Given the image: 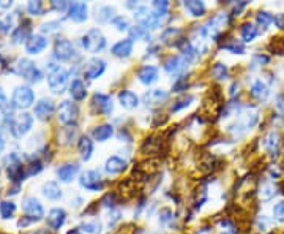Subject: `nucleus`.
Here are the masks:
<instances>
[{"mask_svg":"<svg viewBox=\"0 0 284 234\" xmlns=\"http://www.w3.org/2000/svg\"><path fill=\"white\" fill-rule=\"evenodd\" d=\"M262 144H264V147L270 150V152H273L276 147H278V144H280V135H278L276 131H270L265 135V138L262 139Z\"/></svg>","mask_w":284,"mask_h":234,"instance_id":"nucleus-34","label":"nucleus"},{"mask_svg":"<svg viewBox=\"0 0 284 234\" xmlns=\"http://www.w3.org/2000/svg\"><path fill=\"white\" fill-rule=\"evenodd\" d=\"M167 98H169V93L164 89H151V90H147L144 93L142 101L147 108H156L163 105Z\"/></svg>","mask_w":284,"mask_h":234,"instance_id":"nucleus-11","label":"nucleus"},{"mask_svg":"<svg viewBox=\"0 0 284 234\" xmlns=\"http://www.w3.org/2000/svg\"><path fill=\"white\" fill-rule=\"evenodd\" d=\"M158 76H160V72L155 65H144L139 68L137 72V79L142 82L144 86H151L158 81Z\"/></svg>","mask_w":284,"mask_h":234,"instance_id":"nucleus-16","label":"nucleus"},{"mask_svg":"<svg viewBox=\"0 0 284 234\" xmlns=\"http://www.w3.org/2000/svg\"><path fill=\"white\" fill-rule=\"evenodd\" d=\"M188 68V62L185 57L182 55H170L169 59L164 62V70L169 74H180Z\"/></svg>","mask_w":284,"mask_h":234,"instance_id":"nucleus-14","label":"nucleus"},{"mask_svg":"<svg viewBox=\"0 0 284 234\" xmlns=\"http://www.w3.org/2000/svg\"><path fill=\"white\" fill-rule=\"evenodd\" d=\"M55 111V106H54V101L49 100V98H41L38 103L35 105V116L41 120H46L49 119L50 116L54 114Z\"/></svg>","mask_w":284,"mask_h":234,"instance_id":"nucleus-19","label":"nucleus"},{"mask_svg":"<svg viewBox=\"0 0 284 234\" xmlns=\"http://www.w3.org/2000/svg\"><path fill=\"white\" fill-rule=\"evenodd\" d=\"M5 164H6V173H8V179L19 185L24 177L27 176V171H25V166L22 164L21 158H19L16 154H10L8 157H5Z\"/></svg>","mask_w":284,"mask_h":234,"instance_id":"nucleus-5","label":"nucleus"},{"mask_svg":"<svg viewBox=\"0 0 284 234\" xmlns=\"http://www.w3.org/2000/svg\"><path fill=\"white\" fill-rule=\"evenodd\" d=\"M106 72V62L103 59H95L88 60L87 65L84 68V78L87 79H98L100 76H103V73Z\"/></svg>","mask_w":284,"mask_h":234,"instance_id":"nucleus-13","label":"nucleus"},{"mask_svg":"<svg viewBox=\"0 0 284 234\" xmlns=\"http://www.w3.org/2000/svg\"><path fill=\"white\" fill-rule=\"evenodd\" d=\"M227 74H229V70H227L224 63H215V65L212 67V76L215 79L224 81L227 78Z\"/></svg>","mask_w":284,"mask_h":234,"instance_id":"nucleus-39","label":"nucleus"},{"mask_svg":"<svg viewBox=\"0 0 284 234\" xmlns=\"http://www.w3.org/2000/svg\"><path fill=\"white\" fill-rule=\"evenodd\" d=\"M118 103L123 109L133 111L139 106V97L131 90H122L118 93Z\"/></svg>","mask_w":284,"mask_h":234,"instance_id":"nucleus-21","label":"nucleus"},{"mask_svg":"<svg viewBox=\"0 0 284 234\" xmlns=\"http://www.w3.org/2000/svg\"><path fill=\"white\" fill-rule=\"evenodd\" d=\"M46 46H48L46 36H43L40 34H35V35H32L29 38L27 43H25V51H27V53L32 54V55H35V54H40Z\"/></svg>","mask_w":284,"mask_h":234,"instance_id":"nucleus-18","label":"nucleus"},{"mask_svg":"<svg viewBox=\"0 0 284 234\" xmlns=\"http://www.w3.org/2000/svg\"><path fill=\"white\" fill-rule=\"evenodd\" d=\"M13 22H15L13 15H2L0 16V32H3V34L10 32L13 27Z\"/></svg>","mask_w":284,"mask_h":234,"instance_id":"nucleus-42","label":"nucleus"},{"mask_svg":"<svg viewBox=\"0 0 284 234\" xmlns=\"http://www.w3.org/2000/svg\"><path fill=\"white\" fill-rule=\"evenodd\" d=\"M8 128L10 133L15 138H22L25 133H29L32 125H33V117L30 116L29 112H21L17 116H13L8 122Z\"/></svg>","mask_w":284,"mask_h":234,"instance_id":"nucleus-4","label":"nucleus"},{"mask_svg":"<svg viewBox=\"0 0 284 234\" xmlns=\"http://www.w3.org/2000/svg\"><path fill=\"white\" fill-rule=\"evenodd\" d=\"M65 220H67V212L63 211V209L55 207V209H50L48 212L46 223L50 230H60L63 223H65Z\"/></svg>","mask_w":284,"mask_h":234,"instance_id":"nucleus-17","label":"nucleus"},{"mask_svg":"<svg viewBox=\"0 0 284 234\" xmlns=\"http://www.w3.org/2000/svg\"><path fill=\"white\" fill-rule=\"evenodd\" d=\"M93 139L98 143H104L107 141L112 135H114V126L111 124H103V125H98L93 128Z\"/></svg>","mask_w":284,"mask_h":234,"instance_id":"nucleus-25","label":"nucleus"},{"mask_svg":"<svg viewBox=\"0 0 284 234\" xmlns=\"http://www.w3.org/2000/svg\"><path fill=\"white\" fill-rule=\"evenodd\" d=\"M150 15H151V10H149V6H145V5L136 6V10H134V19H136V22L139 25H142V27H144V25L149 22Z\"/></svg>","mask_w":284,"mask_h":234,"instance_id":"nucleus-33","label":"nucleus"},{"mask_svg":"<svg viewBox=\"0 0 284 234\" xmlns=\"http://www.w3.org/2000/svg\"><path fill=\"white\" fill-rule=\"evenodd\" d=\"M6 106H8V100H6L3 89L0 87V109H6Z\"/></svg>","mask_w":284,"mask_h":234,"instance_id":"nucleus-55","label":"nucleus"},{"mask_svg":"<svg viewBox=\"0 0 284 234\" xmlns=\"http://www.w3.org/2000/svg\"><path fill=\"white\" fill-rule=\"evenodd\" d=\"M48 68V86L54 93H62L68 86V79H69V72L65 70L60 65H55V63H49L46 67Z\"/></svg>","mask_w":284,"mask_h":234,"instance_id":"nucleus-1","label":"nucleus"},{"mask_svg":"<svg viewBox=\"0 0 284 234\" xmlns=\"http://www.w3.org/2000/svg\"><path fill=\"white\" fill-rule=\"evenodd\" d=\"M43 195L46 196L50 201H57L62 198V190L59 187V183L55 182H46L43 185Z\"/></svg>","mask_w":284,"mask_h":234,"instance_id":"nucleus-29","label":"nucleus"},{"mask_svg":"<svg viewBox=\"0 0 284 234\" xmlns=\"http://www.w3.org/2000/svg\"><path fill=\"white\" fill-rule=\"evenodd\" d=\"M238 93V84H237V81H234L231 87H229V95L231 97H235V95Z\"/></svg>","mask_w":284,"mask_h":234,"instance_id":"nucleus-56","label":"nucleus"},{"mask_svg":"<svg viewBox=\"0 0 284 234\" xmlns=\"http://www.w3.org/2000/svg\"><path fill=\"white\" fill-rule=\"evenodd\" d=\"M27 11L30 13L32 16H38L43 13V2L40 0H32V2L27 3Z\"/></svg>","mask_w":284,"mask_h":234,"instance_id":"nucleus-44","label":"nucleus"},{"mask_svg":"<svg viewBox=\"0 0 284 234\" xmlns=\"http://www.w3.org/2000/svg\"><path fill=\"white\" fill-rule=\"evenodd\" d=\"M22 211L25 214V218L29 221H38L44 217V209L41 202L33 196H27L22 202Z\"/></svg>","mask_w":284,"mask_h":234,"instance_id":"nucleus-9","label":"nucleus"},{"mask_svg":"<svg viewBox=\"0 0 284 234\" xmlns=\"http://www.w3.org/2000/svg\"><path fill=\"white\" fill-rule=\"evenodd\" d=\"M82 231L85 233H90V234H100L101 233V225L98 223V221H90V223H84L82 225Z\"/></svg>","mask_w":284,"mask_h":234,"instance_id":"nucleus-50","label":"nucleus"},{"mask_svg":"<svg viewBox=\"0 0 284 234\" xmlns=\"http://www.w3.org/2000/svg\"><path fill=\"white\" fill-rule=\"evenodd\" d=\"M223 49L231 51L232 54H245V48H243V44L237 43V40H232V41H229V43L223 44Z\"/></svg>","mask_w":284,"mask_h":234,"instance_id":"nucleus-43","label":"nucleus"},{"mask_svg":"<svg viewBox=\"0 0 284 234\" xmlns=\"http://www.w3.org/2000/svg\"><path fill=\"white\" fill-rule=\"evenodd\" d=\"M0 6H3V8H8V6H11V2H0Z\"/></svg>","mask_w":284,"mask_h":234,"instance_id":"nucleus-58","label":"nucleus"},{"mask_svg":"<svg viewBox=\"0 0 284 234\" xmlns=\"http://www.w3.org/2000/svg\"><path fill=\"white\" fill-rule=\"evenodd\" d=\"M30 29L29 27H16L15 30H13L11 34V41L15 44H21V43H27V40L30 38Z\"/></svg>","mask_w":284,"mask_h":234,"instance_id":"nucleus-32","label":"nucleus"},{"mask_svg":"<svg viewBox=\"0 0 284 234\" xmlns=\"http://www.w3.org/2000/svg\"><path fill=\"white\" fill-rule=\"evenodd\" d=\"M256 21H257L259 25H262V27L267 29L268 25H271L275 22V18H273V15H270L268 11H259L256 15Z\"/></svg>","mask_w":284,"mask_h":234,"instance_id":"nucleus-40","label":"nucleus"},{"mask_svg":"<svg viewBox=\"0 0 284 234\" xmlns=\"http://www.w3.org/2000/svg\"><path fill=\"white\" fill-rule=\"evenodd\" d=\"M68 18L73 22H84L88 18V6L84 2H74L68 8Z\"/></svg>","mask_w":284,"mask_h":234,"instance_id":"nucleus-15","label":"nucleus"},{"mask_svg":"<svg viewBox=\"0 0 284 234\" xmlns=\"http://www.w3.org/2000/svg\"><path fill=\"white\" fill-rule=\"evenodd\" d=\"M193 101H194L193 95H185V97H182V98H179L177 101H174V105L170 106V111H172V112H179L182 109H185V108H188L189 105L193 103Z\"/></svg>","mask_w":284,"mask_h":234,"instance_id":"nucleus-35","label":"nucleus"},{"mask_svg":"<svg viewBox=\"0 0 284 234\" xmlns=\"http://www.w3.org/2000/svg\"><path fill=\"white\" fill-rule=\"evenodd\" d=\"M78 149H79V154H81V158L82 160H90V157L93 154V141L90 136H81L79 138V143H78Z\"/></svg>","mask_w":284,"mask_h":234,"instance_id":"nucleus-24","label":"nucleus"},{"mask_svg":"<svg viewBox=\"0 0 284 234\" xmlns=\"http://www.w3.org/2000/svg\"><path fill=\"white\" fill-rule=\"evenodd\" d=\"M60 29V22H48V24H44L43 25V32H48V34H54V32H57Z\"/></svg>","mask_w":284,"mask_h":234,"instance_id":"nucleus-52","label":"nucleus"},{"mask_svg":"<svg viewBox=\"0 0 284 234\" xmlns=\"http://www.w3.org/2000/svg\"><path fill=\"white\" fill-rule=\"evenodd\" d=\"M15 212H16L15 202H11V201H2L0 202V215H2V218L8 220V218L13 217V215H15Z\"/></svg>","mask_w":284,"mask_h":234,"instance_id":"nucleus-38","label":"nucleus"},{"mask_svg":"<svg viewBox=\"0 0 284 234\" xmlns=\"http://www.w3.org/2000/svg\"><path fill=\"white\" fill-rule=\"evenodd\" d=\"M182 32L179 29H175V27H169L163 32V35H161V41L163 43H166V44H174L177 38L180 36Z\"/></svg>","mask_w":284,"mask_h":234,"instance_id":"nucleus-36","label":"nucleus"},{"mask_svg":"<svg viewBox=\"0 0 284 234\" xmlns=\"http://www.w3.org/2000/svg\"><path fill=\"white\" fill-rule=\"evenodd\" d=\"M0 62H2V54H0Z\"/></svg>","mask_w":284,"mask_h":234,"instance_id":"nucleus-60","label":"nucleus"},{"mask_svg":"<svg viewBox=\"0 0 284 234\" xmlns=\"http://www.w3.org/2000/svg\"><path fill=\"white\" fill-rule=\"evenodd\" d=\"M219 225H221V234H238L235 225L229 220H223Z\"/></svg>","mask_w":284,"mask_h":234,"instance_id":"nucleus-48","label":"nucleus"},{"mask_svg":"<svg viewBox=\"0 0 284 234\" xmlns=\"http://www.w3.org/2000/svg\"><path fill=\"white\" fill-rule=\"evenodd\" d=\"M240 35H242V40L245 43H251V41L256 40V36L259 35V30L254 24L246 22V24H243L242 30H240Z\"/></svg>","mask_w":284,"mask_h":234,"instance_id":"nucleus-31","label":"nucleus"},{"mask_svg":"<svg viewBox=\"0 0 284 234\" xmlns=\"http://www.w3.org/2000/svg\"><path fill=\"white\" fill-rule=\"evenodd\" d=\"M114 18H116V10H114V6L103 5V6H100L98 11H97V21L101 24L112 22Z\"/></svg>","mask_w":284,"mask_h":234,"instance_id":"nucleus-30","label":"nucleus"},{"mask_svg":"<svg viewBox=\"0 0 284 234\" xmlns=\"http://www.w3.org/2000/svg\"><path fill=\"white\" fill-rule=\"evenodd\" d=\"M183 6H185V10L191 16H194V18L204 16L205 11H207L205 3L204 2H199V0H188V2H183Z\"/></svg>","mask_w":284,"mask_h":234,"instance_id":"nucleus-27","label":"nucleus"},{"mask_svg":"<svg viewBox=\"0 0 284 234\" xmlns=\"http://www.w3.org/2000/svg\"><path fill=\"white\" fill-rule=\"evenodd\" d=\"M92 106L95 108V111L98 114H103V116H109L114 111L112 98L104 93H95L92 98Z\"/></svg>","mask_w":284,"mask_h":234,"instance_id":"nucleus-12","label":"nucleus"},{"mask_svg":"<svg viewBox=\"0 0 284 234\" xmlns=\"http://www.w3.org/2000/svg\"><path fill=\"white\" fill-rule=\"evenodd\" d=\"M13 72H15L16 74H19V76H22V78L25 81H29V82H40L41 78H43L41 70L29 59L16 60L15 67H13Z\"/></svg>","mask_w":284,"mask_h":234,"instance_id":"nucleus-3","label":"nucleus"},{"mask_svg":"<svg viewBox=\"0 0 284 234\" xmlns=\"http://www.w3.org/2000/svg\"><path fill=\"white\" fill-rule=\"evenodd\" d=\"M273 217L278 221H284V201L275 204V207H273Z\"/></svg>","mask_w":284,"mask_h":234,"instance_id":"nucleus-51","label":"nucleus"},{"mask_svg":"<svg viewBox=\"0 0 284 234\" xmlns=\"http://www.w3.org/2000/svg\"><path fill=\"white\" fill-rule=\"evenodd\" d=\"M69 95L71 98L76 101H82L87 97V87L84 84V81L81 79H74L71 84H69Z\"/></svg>","mask_w":284,"mask_h":234,"instance_id":"nucleus-26","label":"nucleus"},{"mask_svg":"<svg viewBox=\"0 0 284 234\" xmlns=\"http://www.w3.org/2000/svg\"><path fill=\"white\" fill-rule=\"evenodd\" d=\"M188 87V78L186 76H182V78H177V81L172 84V92H183L186 90Z\"/></svg>","mask_w":284,"mask_h":234,"instance_id":"nucleus-49","label":"nucleus"},{"mask_svg":"<svg viewBox=\"0 0 284 234\" xmlns=\"http://www.w3.org/2000/svg\"><path fill=\"white\" fill-rule=\"evenodd\" d=\"M78 116H79L78 106L69 100H63L59 108H57V119L63 125H73L78 120Z\"/></svg>","mask_w":284,"mask_h":234,"instance_id":"nucleus-7","label":"nucleus"},{"mask_svg":"<svg viewBox=\"0 0 284 234\" xmlns=\"http://www.w3.org/2000/svg\"><path fill=\"white\" fill-rule=\"evenodd\" d=\"M130 40H145V38H149L150 34L149 30L142 27V25H136V27H130Z\"/></svg>","mask_w":284,"mask_h":234,"instance_id":"nucleus-37","label":"nucleus"},{"mask_svg":"<svg viewBox=\"0 0 284 234\" xmlns=\"http://www.w3.org/2000/svg\"><path fill=\"white\" fill-rule=\"evenodd\" d=\"M79 183L82 188L90 190V192H100V190L104 187L103 177H101V174L95 169H88L85 173H82Z\"/></svg>","mask_w":284,"mask_h":234,"instance_id":"nucleus-10","label":"nucleus"},{"mask_svg":"<svg viewBox=\"0 0 284 234\" xmlns=\"http://www.w3.org/2000/svg\"><path fill=\"white\" fill-rule=\"evenodd\" d=\"M112 25L116 27L118 32H126L130 30V21L128 18L123 16V15H117L116 18L112 19Z\"/></svg>","mask_w":284,"mask_h":234,"instance_id":"nucleus-41","label":"nucleus"},{"mask_svg":"<svg viewBox=\"0 0 284 234\" xmlns=\"http://www.w3.org/2000/svg\"><path fill=\"white\" fill-rule=\"evenodd\" d=\"M169 2H166V0H156V2L151 3V10L156 11V13H160V15H167V11H169Z\"/></svg>","mask_w":284,"mask_h":234,"instance_id":"nucleus-45","label":"nucleus"},{"mask_svg":"<svg viewBox=\"0 0 284 234\" xmlns=\"http://www.w3.org/2000/svg\"><path fill=\"white\" fill-rule=\"evenodd\" d=\"M43 169V164L40 160H32L27 166H25V171H27V176H33V174H38L40 171Z\"/></svg>","mask_w":284,"mask_h":234,"instance_id":"nucleus-47","label":"nucleus"},{"mask_svg":"<svg viewBox=\"0 0 284 234\" xmlns=\"http://www.w3.org/2000/svg\"><path fill=\"white\" fill-rule=\"evenodd\" d=\"M275 193H276L275 187L271 185V183H265V185L262 187V190H261V198L264 201H270L275 196Z\"/></svg>","mask_w":284,"mask_h":234,"instance_id":"nucleus-46","label":"nucleus"},{"mask_svg":"<svg viewBox=\"0 0 284 234\" xmlns=\"http://www.w3.org/2000/svg\"><path fill=\"white\" fill-rule=\"evenodd\" d=\"M35 101V93L29 86H17L11 95V105L17 109H27Z\"/></svg>","mask_w":284,"mask_h":234,"instance_id":"nucleus-6","label":"nucleus"},{"mask_svg":"<svg viewBox=\"0 0 284 234\" xmlns=\"http://www.w3.org/2000/svg\"><path fill=\"white\" fill-rule=\"evenodd\" d=\"M128 166V163L126 160H123L122 157H117V155H112L106 160V164H104V169L107 174H120L123 173Z\"/></svg>","mask_w":284,"mask_h":234,"instance_id":"nucleus-20","label":"nucleus"},{"mask_svg":"<svg viewBox=\"0 0 284 234\" xmlns=\"http://www.w3.org/2000/svg\"><path fill=\"white\" fill-rule=\"evenodd\" d=\"M54 57L60 62H71L76 57L74 44L69 40H65V38H59L54 43Z\"/></svg>","mask_w":284,"mask_h":234,"instance_id":"nucleus-8","label":"nucleus"},{"mask_svg":"<svg viewBox=\"0 0 284 234\" xmlns=\"http://www.w3.org/2000/svg\"><path fill=\"white\" fill-rule=\"evenodd\" d=\"M81 44L87 53L98 54L106 48V36L100 29H90L81 38Z\"/></svg>","mask_w":284,"mask_h":234,"instance_id":"nucleus-2","label":"nucleus"},{"mask_svg":"<svg viewBox=\"0 0 284 234\" xmlns=\"http://www.w3.org/2000/svg\"><path fill=\"white\" fill-rule=\"evenodd\" d=\"M69 5H71V3H68V2H59V0H52V2H50V6H52V8L57 10V11H65V10L69 8Z\"/></svg>","mask_w":284,"mask_h":234,"instance_id":"nucleus-53","label":"nucleus"},{"mask_svg":"<svg viewBox=\"0 0 284 234\" xmlns=\"http://www.w3.org/2000/svg\"><path fill=\"white\" fill-rule=\"evenodd\" d=\"M170 218H172V212H170V209H161V212H160V221L161 223H167Z\"/></svg>","mask_w":284,"mask_h":234,"instance_id":"nucleus-54","label":"nucleus"},{"mask_svg":"<svg viewBox=\"0 0 284 234\" xmlns=\"http://www.w3.org/2000/svg\"><path fill=\"white\" fill-rule=\"evenodd\" d=\"M251 95L254 97L256 100H267L268 98V95H270V89L268 86L265 84L264 81L261 79H257L252 82V86H251Z\"/></svg>","mask_w":284,"mask_h":234,"instance_id":"nucleus-28","label":"nucleus"},{"mask_svg":"<svg viewBox=\"0 0 284 234\" xmlns=\"http://www.w3.org/2000/svg\"><path fill=\"white\" fill-rule=\"evenodd\" d=\"M79 173V166L76 163H68V164H63V166H60L59 169H57V177L62 180V182H71L76 174Z\"/></svg>","mask_w":284,"mask_h":234,"instance_id":"nucleus-23","label":"nucleus"},{"mask_svg":"<svg viewBox=\"0 0 284 234\" xmlns=\"http://www.w3.org/2000/svg\"><path fill=\"white\" fill-rule=\"evenodd\" d=\"M111 53H112V55L118 57V59H126V57H130L133 53V41L130 40V38H126V40H122V41H117L111 48Z\"/></svg>","mask_w":284,"mask_h":234,"instance_id":"nucleus-22","label":"nucleus"},{"mask_svg":"<svg viewBox=\"0 0 284 234\" xmlns=\"http://www.w3.org/2000/svg\"><path fill=\"white\" fill-rule=\"evenodd\" d=\"M5 149V139H3V136L0 135V152H2Z\"/></svg>","mask_w":284,"mask_h":234,"instance_id":"nucleus-57","label":"nucleus"},{"mask_svg":"<svg viewBox=\"0 0 284 234\" xmlns=\"http://www.w3.org/2000/svg\"><path fill=\"white\" fill-rule=\"evenodd\" d=\"M67 234H82L81 230H71V231H68Z\"/></svg>","mask_w":284,"mask_h":234,"instance_id":"nucleus-59","label":"nucleus"}]
</instances>
